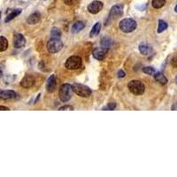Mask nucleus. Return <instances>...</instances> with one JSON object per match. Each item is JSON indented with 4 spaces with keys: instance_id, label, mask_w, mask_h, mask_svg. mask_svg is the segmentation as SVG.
Segmentation results:
<instances>
[{
    "instance_id": "obj_19",
    "label": "nucleus",
    "mask_w": 177,
    "mask_h": 177,
    "mask_svg": "<svg viewBox=\"0 0 177 177\" xmlns=\"http://www.w3.org/2000/svg\"><path fill=\"white\" fill-rule=\"evenodd\" d=\"M139 52L143 54V55H149L151 52H152V49L151 46H149L148 44H141L139 46Z\"/></svg>"
},
{
    "instance_id": "obj_11",
    "label": "nucleus",
    "mask_w": 177,
    "mask_h": 177,
    "mask_svg": "<svg viewBox=\"0 0 177 177\" xmlns=\"http://www.w3.org/2000/svg\"><path fill=\"white\" fill-rule=\"evenodd\" d=\"M56 87H57V79H56V76L54 74H52L49 77L48 81H47V91L48 92H53V91H55Z\"/></svg>"
},
{
    "instance_id": "obj_10",
    "label": "nucleus",
    "mask_w": 177,
    "mask_h": 177,
    "mask_svg": "<svg viewBox=\"0 0 177 177\" xmlns=\"http://www.w3.org/2000/svg\"><path fill=\"white\" fill-rule=\"evenodd\" d=\"M13 46L17 48V49H20V48H22V47L25 46L26 44V39L23 35L21 34H19V33H16L15 35L13 36Z\"/></svg>"
},
{
    "instance_id": "obj_6",
    "label": "nucleus",
    "mask_w": 177,
    "mask_h": 177,
    "mask_svg": "<svg viewBox=\"0 0 177 177\" xmlns=\"http://www.w3.org/2000/svg\"><path fill=\"white\" fill-rule=\"evenodd\" d=\"M73 89L74 93H76L82 98H88L91 95V89L83 84L74 83L73 85Z\"/></svg>"
},
{
    "instance_id": "obj_29",
    "label": "nucleus",
    "mask_w": 177,
    "mask_h": 177,
    "mask_svg": "<svg viewBox=\"0 0 177 177\" xmlns=\"http://www.w3.org/2000/svg\"><path fill=\"white\" fill-rule=\"evenodd\" d=\"M58 110L59 111H63V110H73V107L71 106V105H63L61 107H59Z\"/></svg>"
},
{
    "instance_id": "obj_28",
    "label": "nucleus",
    "mask_w": 177,
    "mask_h": 177,
    "mask_svg": "<svg viewBox=\"0 0 177 177\" xmlns=\"http://www.w3.org/2000/svg\"><path fill=\"white\" fill-rule=\"evenodd\" d=\"M65 4L68 5H73L74 4H76L77 0H64Z\"/></svg>"
},
{
    "instance_id": "obj_31",
    "label": "nucleus",
    "mask_w": 177,
    "mask_h": 177,
    "mask_svg": "<svg viewBox=\"0 0 177 177\" xmlns=\"http://www.w3.org/2000/svg\"><path fill=\"white\" fill-rule=\"evenodd\" d=\"M171 109L174 110V111H175V110H177V102H176V103H174V104H173L172 107H171Z\"/></svg>"
},
{
    "instance_id": "obj_30",
    "label": "nucleus",
    "mask_w": 177,
    "mask_h": 177,
    "mask_svg": "<svg viewBox=\"0 0 177 177\" xmlns=\"http://www.w3.org/2000/svg\"><path fill=\"white\" fill-rule=\"evenodd\" d=\"M118 77H120V78L125 77V72H124L123 70H120V71L118 72Z\"/></svg>"
},
{
    "instance_id": "obj_27",
    "label": "nucleus",
    "mask_w": 177,
    "mask_h": 177,
    "mask_svg": "<svg viewBox=\"0 0 177 177\" xmlns=\"http://www.w3.org/2000/svg\"><path fill=\"white\" fill-rule=\"evenodd\" d=\"M171 64L174 68H177V53L172 58V60H171Z\"/></svg>"
},
{
    "instance_id": "obj_3",
    "label": "nucleus",
    "mask_w": 177,
    "mask_h": 177,
    "mask_svg": "<svg viewBox=\"0 0 177 177\" xmlns=\"http://www.w3.org/2000/svg\"><path fill=\"white\" fill-rule=\"evenodd\" d=\"M137 27L136 21L133 19H124L120 21L119 24V28L124 33H131L135 30Z\"/></svg>"
},
{
    "instance_id": "obj_20",
    "label": "nucleus",
    "mask_w": 177,
    "mask_h": 177,
    "mask_svg": "<svg viewBox=\"0 0 177 177\" xmlns=\"http://www.w3.org/2000/svg\"><path fill=\"white\" fill-rule=\"evenodd\" d=\"M167 28H168V25H167V23L166 21H163V20H159V27H158V33L159 34H160L163 31H165Z\"/></svg>"
},
{
    "instance_id": "obj_24",
    "label": "nucleus",
    "mask_w": 177,
    "mask_h": 177,
    "mask_svg": "<svg viewBox=\"0 0 177 177\" xmlns=\"http://www.w3.org/2000/svg\"><path fill=\"white\" fill-rule=\"evenodd\" d=\"M143 72L146 74H149V75H151V74H154L155 73V69L151 67H145V68H143Z\"/></svg>"
},
{
    "instance_id": "obj_5",
    "label": "nucleus",
    "mask_w": 177,
    "mask_h": 177,
    "mask_svg": "<svg viewBox=\"0 0 177 177\" xmlns=\"http://www.w3.org/2000/svg\"><path fill=\"white\" fill-rule=\"evenodd\" d=\"M83 60L78 56H71L67 59L65 63V68L68 70H76L82 68Z\"/></svg>"
},
{
    "instance_id": "obj_12",
    "label": "nucleus",
    "mask_w": 177,
    "mask_h": 177,
    "mask_svg": "<svg viewBox=\"0 0 177 177\" xmlns=\"http://www.w3.org/2000/svg\"><path fill=\"white\" fill-rule=\"evenodd\" d=\"M34 84H35V78L32 75H29V74L26 75L24 78L21 80V86L25 88H31Z\"/></svg>"
},
{
    "instance_id": "obj_18",
    "label": "nucleus",
    "mask_w": 177,
    "mask_h": 177,
    "mask_svg": "<svg viewBox=\"0 0 177 177\" xmlns=\"http://www.w3.org/2000/svg\"><path fill=\"white\" fill-rule=\"evenodd\" d=\"M100 30H101V24H100L99 22H97V23L93 26V28H91L90 33H89V37H97V36L99 34Z\"/></svg>"
},
{
    "instance_id": "obj_9",
    "label": "nucleus",
    "mask_w": 177,
    "mask_h": 177,
    "mask_svg": "<svg viewBox=\"0 0 177 177\" xmlns=\"http://www.w3.org/2000/svg\"><path fill=\"white\" fill-rule=\"evenodd\" d=\"M108 52V48H105V47H99V48H96L92 52V55L93 57L98 59V60H103L105 56H106V53Z\"/></svg>"
},
{
    "instance_id": "obj_15",
    "label": "nucleus",
    "mask_w": 177,
    "mask_h": 177,
    "mask_svg": "<svg viewBox=\"0 0 177 177\" xmlns=\"http://www.w3.org/2000/svg\"><path fill=\"white\" fill-rule=\"evenodd\" d=\"M21 13H22V10L20 9V8H17V9H14V10H13L10 13L8 14V15H6L5 17V22H10L12 20H13L15 17H17L18 15H20Z\"/></svg>"
},
{
    "instance_id": "obj_16",
    "label": "nucleus",
    "mask_w": 177,
    "mask_h": 177,
    "mask_svg": "<svg viewBox=\"0 0 177 177\" xmlns=\"http://www.w3.org/2000/svg\"><path fill=\"white\" fill-rule=\"evenodd\" d=\"M84 28H85V23L83 21H76V22L73 23V26H72V32L73 33H78L81 30H83Z\"/></svg>"
},
{
    "instance_id": "obj_21",
    "label": "nucleus",
    "mask_w": 177,
    "mask_h": 177,
    "mask_svg": "<svg viewBox=\"0 0 177 177\" xmlns=\"http://www.w3.org/2000/svg\"><path fill=\"white\" fill-rule=\"evenodd\" d=\"M165 4H166V0H152L151 1V5L156 9L162 8L165 5Z\"/></svg>"
},
{
    "instance_id": "obj_7",
    "label": "nucleus",
    "mask_w": 177,
    "mask_h": 177,
    "mask_svg": "<svg viewBox=\"0 0 177 177\" xmlns=\"http://www.w3.org/2000/svg\"><path fill=\"white\" fill-rule=\"evenodd\" d=\"M103 7H104L103 2L99 1V0H95V1H92V2L88 5L87 9H88L89 13L97 14V13H99V12L103 9Z\"/></svg>"
},
{
    "instance_id": "obj_25",
    "label": "nucleus",
    "mask_w": 177,
    "mask_h": 177,
    "mask_svg": "<svg viewBox=\"0 0 177 177\" xmlns=\"http://www.w3.org/2000/svg\"><path fill=\"white\" fill-rule=\"evenodd\" d=\"M102 46L103 47H105V48H109L111 46V44H112V41L108 39V38H103V40H102Z\"/></svg>"
},
{
    "instance_id": "obj_2",
    "label": "nucleus",
    "mask_w": 177,
    "mask_h": 177,
    "mask_svg": "<svg viewBox=\"0 0 177 177\" xmlns=\"http://www.w3.org/2000/svg\"><path fill=\"white\" fill-rule=\"evenodd\" d=\"M128 88H129L131 93L134 94V95H137V96L144 94V90H145L144 84L140 81H137V80L130 81L128 84Z\"/></svg>"
},
{
    "instance_id": "obj_13",
    "label": "nucleus",
    "mask_w": 177,
    "mask_h": 177,
    "mask_svg": "<svg viewBox=\"0 0 177 177\" xmlns=\"http://www.w3.org/2000/svg\"><path fill=\"white\" fill-rule=\"evenodd\" d=\"M0 98L3 100L15 99L18 98V94L13 90H2L0 92Z\"/></svg>"
},
{
    "instance_id": "obj_22",
    "label": "nucleus",
    "mask_w": 177,
    "mask_h": 177,
    "mask_svg": "<svg viewBox=\"0 0 177 177\" xmlns=\"http://www.w3.org/2000/svg\"><path fill=\"white\" fill-rule=\"evenodd\" d=\"M8 48V42L5 37H0V52H5Z\"/></svg>"
},
{
    "instance_id": "obj_33",
    "label": "nucleus",
    "mask_w": 177,
    "mask_h": 177,
    "mask_svg": "<svg viewBox=\"0 0 177 177\" xmlns=\"http://www.w3.org/2000/svg\"><path fill=\"white\" fill-rule=\"evenodd\" d=\"M174 12H175V13H177V5H175V7H174Z\"/></svg>"
},
{
    "instance_id": "obj_4",
    "label": "nucleus",
    "mask_w": 177,
    "mask_h": 177,
    "mask_svg": "<svg viewBox=\"0 0 177 177\" xmlns=\"http://www.w3.org/2000/svg\"><path fill=\"white\" fill-rule=\"evenodd\" d=\"M63 48V43L59 38H51L47 43V50L50 53H57L61 51Z\"/></svg>"
},
{
    "instance_id": "obj_1",
    "label": "nucleus",
    "mask_w": 177,
    "mask_h": 177,
    "mask_svg": "<svg viewBox=\"0 0 177 177\" xmlns=\"http://www.w3.org/2000/svg\"><path fill=\"white\" fill-rule=\"evenodd\" d=\"M73 91V86H71L69 83H64L59 88L58 97L62 102H68L72 98Z\"/></svg>"
},
{
    "instance_id": "obj_17",
    "label": "nucleus",
    "mask_w": 177,
    "mask_h": 177,
    "mask_svg": "<svg viewBox=\"0 0 177 177\" xmlns=\"http://www.w3.org/2000/svg\"><path fill=\"white\" fill-rule=\"evenodd\" d=\"M154 79L156 80L159 83H160L161 85H165L167 83V77L160 72H158V73H154Z\"/></svg>"
},
{
    "instance_id": "obj_8",
    "label": "nucleus",
    "mask_w": 177,
    "mask_h": 177,
    "mask_svg": "<svg viewBox=\"0 0 177 177\" xmlns=\"http://www.w3.org/2000/svg\"><path fill=\"white\" fill-rule=\"evenodd\" d=\"M122 15H123V5H115L111 8L109 18L117 19V18H119Z\"/></svg>"
},
{
    "instance_id": "obj_14",
    "label": "nucleus",
    "mask_w": 177,
    "mask_h": 177,
    "mask_svg": "<svg viewBox=\"0 0 177 177\" xmlns=\"http://www.w3.org/2000/svg\"><path fill=\"white\" fill-rule=\"evenodd\" d=\"M40 20H41V13L39 12H35L28 16V18L27 19V22L30 25H34L38 23Z\"/></svg>"
},
{
    "instance_id": "obj_32",
    "label": "nucleus",
    "mask_w": 177,
    "mask_h": 177,
    "mask_svg": "<svg viewBox=\"0 0 177 177\" xmlns=\"http://www.w3.org/2000/svg\"><path fill=\"white\" fill-rule=\"evenodd\" d=\"M0 109H1V110H9V108H8V107H5V106H3V105H1V106H0Z\"/></svg>"
},
{
    "instance_id": "obj_23",
    "label": "nucleus",
    "mask_w": 177,
    "mask_h": 177,
    "mask_svg": "<svg viewBox=\"0 0 177 177\" xmlns=\"http://www.w3.org/2000/svg\"><path fill=\"white\" fill-rule=\"evenodd\" d=\"M51 37L52 38H60L61 37V31L57 28H53L51 31Z\"/></svg>"
},
{
    "instance_id": "obj_26",
    "label": "nucleus",
    "mask_w": 177,
    "mask_h": 177,
    "mask_svg": "<svg viewBox=\"0 0 177 177\" xmlns=\"http://www.w3.org/2000/svg\"><path fill=\"white\" fill-rule=\"evenodd\" d=\"M116 108V104L115 103H109L106 106H104L103 110H108V111H112Z\"/></svg>"
}]
</instances>
